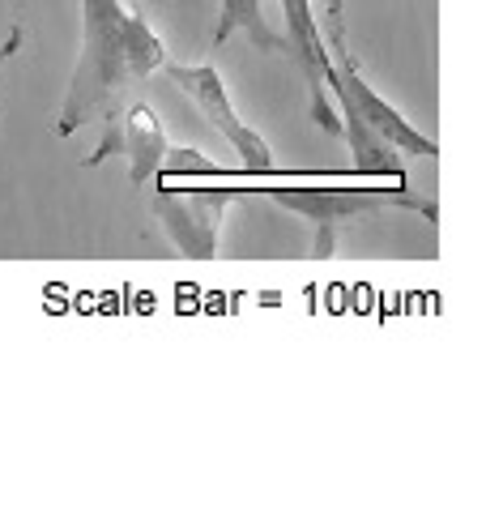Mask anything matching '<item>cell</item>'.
I'll return each instance as SVG.
<instances>
[{
    "label": "cell",
    "mask_w": 486,
    "mask_h": 512,
    "mask_svg": "<svg viewBox=\"0 0 486 512\" xmlns=\"http://www.w3.org/2000/svg\"><path fill=\"white\" fill-rule=\"evenodd\" d=\"M324 47H329V60H333L329 99H337V107H342L337 120H342V137L350 141L354 167L367 175H388L393 184H405L401 154L440 158V146L431 137L418 133L384 94H376V86H367L359 60L350 56L346 26H329V43Z\"/></svg>",
    "instance_id": "obj_1"
},
{
    "label": "cell",
    "mask_w": 486,
    "mask_h": 512,
    "mask_svg": "<svg viewBox=\"0 0 486 512\" xmlns=\"http://www.w3.org/2000/svg\"><path fill=\"white\" fill-rule=\"evenodd\" d=\"M128 82L133 73L124 60V5L120 0H81V52L73 82L64 90L56 133L73 137L94 116L116 120Z\"/></svg>",
    "instance_id": "obj_2"
},
{
    "label": "cell",
    "mask_w": 486,
    "mask_h": 512,
    "mask_svg": "<svg viewBox=\"0 0 486 512\" xmlns=\"http://www.w3.org/2000/svg\"><path fill=\"white\" fill-rule=\"evenodd\" d=\"M269 197L278 210L295 214L299 222L312 227V256L324 261L337 248V231L350 227V222H363L367 214H384V210H414L427 222L440 218L435 201L418 197V192H405V184L397 188H252Z\"/></svg>",
    "instance_id": "obj_3"
},
{
    "label": "cell",
    "mask_w": 486,
    "mask_h": 512,
    "mask_svg": "<svg viewBox=\"0 0 486 512\" xmlns=\"http://www.w3.org/2000/svg\"><path fill=\"white\" fill-rule=\"evenodd\" d=\"M162 73H167L171 86H180L188 99L197 103V111L218 128L226 141H231V150L243 158V167H248L252 175H273V171H278L269 141L235 111L231 94H226L222 73L214 69V64H162Z\"/></svg>",
    "instance_id": "obj_4"
},
{
    "label": "cell",
    "mask_w": 486,
    "mask_h": 512,
    "mask_svg": "<svg viewBox=\"0 0 486 512\" xmlns=\"http://www.w3.org/2000/svg\"><path fill=\"white\" fill-rule=\"evenodd\" d=\"M235 197H239L235 188H201V192L162 188V192L150 197V214L184 256L205 261V256L218 252L222 218H226V210H231Z\"/></svg>",
    "instance_id": "obj_5"
},
{
    "label": "cell",
    "mask_w": 486,
    "mask_h": 512,
    "mask_svg": "<svg viewBox=\"0 0 486 512\" xmlns=\"http://www.w3.org/2000/svg\"><path fill=\"white\" fill-rule=\"evenodd\" d=\"M282 18H286V52L295 56L303 82H307V111H312V120L324 133H342V120H337V107L329 99L333 60L316 26L312 0H282Z\"/></svg>",
    "instance_id": "obj_6"
},
{
    "label": "cell",
    "mask_w": 486,
    "mask_h": 512,
    "mask_svg": "<svg viewBox=\"0 0 486 512\" xmlns=\"http://www.w3.org/2000/svg\"><path fill=\"white\" fill-rule=\"evenodd\" d=\"M116 154L128 158V180L145 188V180H154L167 154V128H162L158 111L150 103H128L120 111L116 124Z\"/></svg>",
    "instance_id": "obj_7"
},
{
    "label": "cell",
    "mask_w": 486,
    "mask_h": 512,
    "mask_svg": "<svg viewBox=\"0 0 486 512\" xmlns=\"http://www.w3.org/2000/svg\"><path fill=\"white\" fill-rule=\"evenodd\" d=\"M231 35H248L256 52H286V39L269 30L261 0H218V22H214V47H222Z\"/></svg>",
    "instance_id": "obj_8"
},
{
    "label": "cell",
    "mask_w": 486,
    "mask_h": 512,
    "mask_svg": "<svg viewBox=\"0 0 486 512\" xmlns=\"http://www.w3.org/2000/svg\"><path fill=\"white\" fill-rule=\"evenodd\" d=\"M124 60L133 77H150L167 64V47H162L158 30L150 26L137 0H128V9H124Z\"/></svg>",
    "instance_id": "obj_9"
},
{
    "label": "cell",
    "mask_w": 486,
    "mask_h": 512,
    "mask_svg": "<svg viewBox=\"0 0 486 512\" xmlns=\"http://www.w3.org/2000/svg\"><path fill=\"white\" fill-rule=\"evenodd\" d=\"M162 171L167 175H222V167L214 163V158H205L201 150H171V146H167V154H162L158 175Z\"/></svg>",
    "instance_id": "obj_10"
},
{
    "label": "cell",
    "mask_w": 486,
    "mask_h": 512,
    "mask_svg": "<svg viewBox=\"0 0 486 512\" xmlns=\"http://www.w3.org/2000/svg\"><path fill=\"white\" fill-rule=\"evenodd\" d=\"M22 43H26V22H13L9 35H5V43H0V69H5V64L22 52Z\"/></svg>",
    "instance_id": "obj_11"
},
{
    "label": "cell",
    "mask_w": 486,
    "mask_h": 512,
    "mask_svg": "<svg viewBox=\"0 0 486 512\" xmlns=\"http://www.w3.org/2000/svg\"><path fill=\"white\" fill-rule=\"evenodd\" d=\"M342 9H346V0H329V9H324L329 26H342Z\"/></svg>",
    "instance_id": "obj_12"
}]
</instances>
